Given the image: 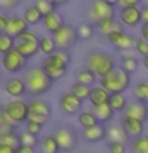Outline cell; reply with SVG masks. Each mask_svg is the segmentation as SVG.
<instances>
[{
	"instance_id": "6da1fadb",
	"label": "cell",
	"mask_w": 148,
	"mask_h": 153,
	"mask_svg": "<svg viewBox=\"0 0 148 153\" xmlns=\"http://www.w3.org/2000/svg\"><path fill=\"white\" fill-rule=\"evenodd\" d=\"M22 78L26 81L27 94L32 97H40L46 94L54 83V80L41 67H27L22 74Z\"/></svg>"
},
{
	"instance_id": "7a4b0ae2",
	"label": "cell",
	"mask_w": 148,
	"mask_h": 153,
	"mask_svg": "<svg viewBox=\"0 0 148 153\" xmlns=\"http://www.w3.org/2000/svg\"><path fill=\"white\" fill-rule=\"evenodd\" d=\"M70 62H72V54L69 50H57L54 54L43 57L40 67L56 81L67 75V69H69Z\"/></svg>"
},
{
	"instance_id": "3957f363",
	"label": "cell",
	"mask_w": 148,
	"mask_h": 153,
	"mask_svg": "<svg viewBox=\"0 0 148 153\" xmlns=\"http://www.w3.org/2000/svg\"><path fill=\"white\" fill-rule=\"evenodd\" d=\"M84 67L91 69L99 78H102V76L108 75L112 70L116 69V64H115L113 57L108 53L100 50H92L84 57Z\"/></svg>"
},
{
	"instance_id": "277c9868",
	"label": "cell",
	"mask_w": 148,
	"mask_h": 153,
	"mask_svg": "<svg viewBox=\"0 0 148 153\" xmlns=\"http://www.w3.org/2000/svg\"><path fill=\"white\" fill-rule=\"evenodd\" d=\"M131 74L126 72L123 67H116L115 70H112L108 75L99 78V85L104 86L105 89L108 91L110 94L115 93H126V91L131 88Z\"/></svg>"
},
{
	"instance_id": "5b68a950",
	"label": "cell",
	"mask_w": 148,
	"mask_h": 153,
	"mask_svg": "<svg viewBox=\"0 0 148 153\" xmlns=\"http://www.w3.org/2000/svg\"><path fill=\"white\" fill-rule=\"evenodd\" d=\"M0 110L7 115V117L13 121V124H24L26 120L29 118V105H27V100H24L22 97L19 99H13L10 102L3 104Z\"/></svg>"
},
{
	"instance_id": "8992f818",
	"label": "cell",
	"mask_w": 148,
	"mask_h": 153,
	"mask_svg": "<svg viewBox=\"0 0 148 153\" xmlns=\"http://www.w3.org/2000/svg\"><path fill=\"white\" fill-rule=\"evenodd\" d=\"M38 42H40V35L33 30H26L16 38V50L21 53L24 57L30 59V57L37 56L38 53Z\"/></svg>"
},
{
	"instance_id": "52a82bcc",
	"label": "cell",
	"mask_w": 148,
	"mask_h": 153,
	"mask_svg": "<svg viewBox=\"0 0 148 153\" xmlns=\"http://www.w3.org/2000/svg\"><path fill=\"white\" fill-rule=\"evenodd\" d=\"M27 105H29V118L30 120L43 124V126L50 121V118L53 115V108L45 99L32 97L30 100H27Z\"/></svg>"
},
{
	"instance_id": "ba28073f",
	"label": "cell",
	"mask_w": 148,
	"mask_h": 153,
	"mask_svg": "<svg viewBox=\"0 0 148 153\" xmlns=\"http://www.w3.org/2000/svg\"><path fill=\"white\" fill-rule=\"evenodd\" d=\"M53 38H54V42L57 45V50H72L80 40L76 27H73L72 24H65V22L53 33Z\"/></svg>"
},
{
	"instance_id": "9c48e42d",
	"label": "cell",
	"mask_w": 148,
	"mask_h": 153,
	"mask_svg": "<svg viewBox=\"0 0 148 153\" xmlns=\"http://www.w3.org/2000/svg\"><path fill=\"white\" fill-rule=\"evenodd\" d=\"M54 137L57 143H59V148L61 152H65V153H70L73 152L76 145H78V134L72 126L69 124H64V126H59L54 131Z\"/></svg>"
},
{
	"instance_id": "30bf717a",
	"label": "cell",
	"mask_w": 148,
	"mask_h": 153,
	"mask_svg": "<svg viewBox=\"0 0 148 153\" xmlns=\"http://www.w3.org/2000/svg\"><path fill=\"white\" fill-rule=\"evenodd\" d=\"M115 16H116V7L108 3L107 0H92L88 8V19L92 24H95L100 19Z\"/></svg>"
},
{
	"instance_id": "8fae6325",
	"label": "cell",
	"mask_w": 148,
	"mask_h": 153,
	"mask_svg": "<svg viewBox=\"0 0 148 153\" xmlns=\"http://www.w3.org/2000/svg\"><path fill=\"white\" fill-rule=\"evenodd\" d=\"M27 57H24L21 53H19L16 48L11 51H8L7 54H2V67L5 72H8V74H21L27 69Z\"/></svg>"
},
{
	"instance_id": "7c38bea8",
	"label": "cell",
	"mask_w": 148,
	"mask_h": 153,
	"mask_svg": "<svg viewBox=\"0 0 148 153\" xmlns=\"http://www.w3.org/2000/svg\"><path fill=\"white\" fill-rule=\"evenodd\" d=\"M105 38H107V42L110 45H113L116 50H121V51L134 48L135 40H137L132 33H127L126 30H113L108 35H105Z\"/></svg>"
},
{
	"instance_id": "4fadbf2b",
	"label": "cell",
	"mask_w": 148,
	"mask_h": 153,
	"mask_svg": "<svg viewBox=\"0 0 148 153\" xmlns=\"http://www.w3.org/2000/svg\"><path fill=\"white\" fill-rule=\"evenodd\" d=\"M118 19L126 27H137L142 24V8L140 7H121L118 11Z\"/></svg>"
},
{
	"instance_id": "5bb4252c",
	"label": "cell",
	"mask_w": 148,
	"mask_h": 153,
	"mask_svg": "<svg viewBox=\"0 0 148 153\" xmlns=\"http://www.w3.org/2000/svg\"><path fill=\"white\" fill-rule=\"evenodd\" d=\"M59 107L65 115H78L83 110V100L67 91L59 96Z\"/></svg>"
},
{
	"instance_id": "9a60e30c",
	"label": "cell",
	"mask_w": 148,
	"mask_h": 153,
	"mask_svg": "<svg viewBox=\"0 0 148 153\" xmlns=\"http://www.w3.org/2000/svg\"><path fill=\"white\" fill-rule=\"evenodd\" d=\"M5 94H8L13 99H19L24 97L27 94V88H26V81L22 76H10L3 85Z\"/></svg>"
},
{
	"instance_id": "2e32d148",
	"label": "cell",
	"mask_w": 148,
	"mask_h": 153,
	"mask_svg": "<svg viewBox=\"0 0 148 153\" xmlns=\"http://www.w3.org/2000/svg\"><path fill=\"white\" fill-rule=\"evenodd\" d=\"M123 117L135 118V120H142V121H147V117H148V104L140 102V100L134 99L132 102H129V104H127V107L124 108Z\"/></svg>"
},
{
	"instance_id": "e0dca14e",
	"label": "cell",
	"mask_w": 148,
	"mask_h": 153,
	"mask_svg": "<svg viewBox=\"0 0 148 153\" xmlns=\"http://www.w3.org/2000/svg\"><path fill=\"white\" fill-rule=\"evenodd\" d=\"M81 136L86 142L89 143H97V142H102L107 139V128L104 126V124H94V126L91 128H83V131H81Z\"/></svg>"
},
{
	"instance_id": "ac0fdd59",
	"label": "cell",
	"mask_w": 148,
	"mask_h": 153,
	"mask_svg": "<svg viewBox=\"0 0 148 153\" xmlns=\"http://www.w3.org/2000/svg\"><path fill=\"white\" fill-rule=\"evenodd\" d=\"M29 24L24 19V16H19V14H11L8 16V26H7V32L10 35H13L14 38H18L21 33H24L26 30H29Z\"/></svg>"
},
{
	"instance_id": "d6986e66",
	"label": "cell",
	"mask_w": 148,
	"mask_h": 153,
	"mask_svg": "<svg viewBox=\"0 0 148 153\" xmlns=\"http://www.w3.org/2000/svg\"><path fill=\"white\" fill-rule=\"evenodd\" d=\"M62 24H64V18H62V14L57 11V10L53 11V13L45 14L43 19H41V27L45 29L48 33H51V35L62 26Z\"/></svg>"
},
{
	"instance_id": "ffe728a7",
	"label": "cell",
	"mask_w": 148,
	"mask_h": 153,
	"mask_svg": "<svg viewBox=\"0 0 148 153\" xmlns=\"http://www.w3.org/2000/svg\"><path fill=\"white\" fill-rule=\"evenodd\" d=\"M95 27H97V32L100 35H108L110 32L113 30H124V26L121 22H119V19L116 18H105V19H100L94 24Z\"/></svg>"
},
{
	"instance_id": "44dd1931",
	"label": "cell",
	"mask_w": 148,
	"mask_h": 153,
	"mask_svg": "<svg viewBox=\"0 0 148 153\" xmlns=\"http://www.w3.org/2000/svg\"><path fill=\"white\" fill-rule=\"evenodd\" d=\"M121 123H123L124 129L127 131V134L131 136V139L138 137V136H142V134H145V132H143V129H145V121H142V120L123 117Z\"/></svg>"
},
{
	"instance_id": "7402d4cb",
	"label": "cell",
	"mask_w": 148,
	"mask_h": 153,
	"mask_svg": "<svg viewBox=\"0 0 148 153\" xmlns=\"http://www.w3.org/2000/svg\"><path fill=\"white\" fill-rule=\"evenodd\" d=\"M107 139L108 140H118V142H131V136L127 134V131L124 129L123 123H115L112 126L107 128Z\"/></svg>"
},
{
	"instance_id": "603a6c76",
	"label": "cell",
	"mask_w": 148,
	"mask_h": 153,
	"mask_svg": "<svg viewBox=\"0 0 148 153\" xmlns=\"http://www.w3.org/2000/svg\"><path fill=\"white\" fill-rule=\"evenodd\" d=\"M92 113L95 115V118H97V121L100 124H105V123H110L115 117V110L110 107L108 102L105 104H99V105H92Z\"/></svg>"
},
{
	"instance_id": "cb8c5ba5",
	"label": "cell",
	"mask_w": 148,
	"mask_h": 153,
	"mask_svg": "<svg viewBox=\"0 0 148 153\" xmlns=\"http://www.w3.org/2000/svg\"><path fill=\"white\" fill-rule=\"evenodd\" d=\"M38 152L40 153H59V143H57L54 134H46V136L40 137L38 140Z\"/></svg>"
},
{
	"instance_id": "d4e9b609",
	"label": "cell",
	"mask_w": 148,
	"mask_h": 153,
	"mask_svg": "<svg viewBox=\"0 0 148 153\" xmlns=\"http://www.w3.org/2000/svg\"><path fill=\"white\" fill-rule=\"evenodd\" d=\"M108 99H110V93L104 88V86L94 85L92 88H91V94H89V99H88L91 105L105 104V102H108Z\"/></svg>"
},
{
	"instance_id": "484cf974",
	"label": "cell",
	"mask_w": 148,
	"mask_h": 153,
	"mask_svg": "<svg viewBox=\"0 0 148 153\" xmlns=\"http://www.w3.org/2000/svg\"><path fill=\"white\" fill-rule=\"evenodd\" d=\"M22 16H24V19L27 21L29 26H38V24H41L43 13L37 8L35 3H32V5H27V7L24 8Z\"/></svg>"
},
{
	"instance_id": "4316f807",
	"label": "cell",
	"mask_w": 148,
	"mask_h": 153,
	"mask_svg": "<svg viewBox=\"0 0 148 153\" xmlns=\"http://www.w3.org/2000/svg\"><path fill=\"white\" fill-rule=\"evenodd\" d=\"M38 51L41 53L43 56H51L54 54V53L57 51V45L54 42V38H53V35L50 33V35H40V42H38Z\"/></svg>"
},
{
	"instance_id": "83f0119b",
	"label": "cell",
	"mask_w": 148,
	"mask_h": 153,
	"mask_svg": "<svg viewBox=\"0 0 148 153\" xmlns=\"http://www.w3.org/2000/svg\"><path fill=\"white\" fill-rule=\"evenodd\" d=\"M97 80H99V76L95 75L91 69H88V67H83V69H80L75 74V81L83 83V85H88V86L97 85Z\"/></svg>"
},
{
	"instance_id": "f1b7e54d",
	"label": "cell",
	"mask_w": 148,
	"mask_h": 153,
	"mask_svg": "<svg viewBox=\"0 0 148 153\" xmlns=\"http://www.w3.org/2000/svg\"><path fill=\"white\" fill-rule=\"evenodd\" d=\"M108 104H110V107L115 110V113H123L124 108L127 107L129 100H127L124 93H115V94H110Z\"/></svg>"
},
{
	"instance_id": "f546056e",
	"label": "cell",
	"mask_w": 148,
	"mask_h": 153,
	"mask_svg": "<svg viewBox=\"0 0 148 153\" xmlns=\"http://www.w3.org/2000/svg\"><path fill=\"white\" fill-rule=\"evenodd\" d=\"M131 153H148V134H142L131 140Z\"/></svg>"
},
{
	"instance_id": "4dcf8cb0",
	"label": "cell",
	"mask_w": 148,
	"mask_h": 153,
	"mask_svg": "<svg viewBox=\"0 0 148 153\" xmlns=\"http://www.w3.org/2000/svg\"><path fill=\"white\" fill-rule=\"evenodd\" d=\"M76 120H78V124L81 128H91L94 124H97V118L92 113V110H81V112L76 115Z\"/></svg>"
},
{
	"instance_id": "1f68e13d",
	"label": "cell",
	"mask_w": 148,
	"mask_h": 153,
	"mask_svg": "<svg viewBox=\"0 0 148 153\" xmlns=\"http://www.w3.org/2000/svg\"><path fill=\"white\" fill-rule=\"evenodd\" d=\"M16 46V38L13 35L5 30V32H0V54H7L8 51L14 50Z\"/></svg>"
},
{
	"instance_id": "d6a6232c",
	"label": "cell",
	"mask_w": 148,
	"mask_h": 153,
	"mask_svg": "<svg viewBox=\"0 0 148 153\" xmlns=\"http://www.w3.org/2000/svg\"><path fill=\"white\" fill-rule=\"evenodd\" d=\"M132 94H134V99L148 104V83L147 81H138V83H135L132 86Z\"/></svg>"
},
{
	"instance_id": "836d02e7",
	"label": "cell",
	"mask_w": 148,
	"mask_h": 153,
	"mask_svg": "<svg viewBox=\"0 0 148 153\" xmlns=\"http://www.w3.org/2000/svg\"><path fill=\"white\" fill-rule=\"evenodd\" d=\"M91 88H92V86H88V85H83V83H78V81H75V83L70 86V93L75 94L76 97L81 99V100L84 102V100L89 99Z\"/></svg>"
},
{
	"instance_id": "e575fe53",
	"label": "cell",
	"mask_w": 148,
	"mask_h": 153,
	"mask_svg": "<svg viewBox=\"0 0 148 153\" xmlns=\"http://www.w3.org/2000/svg\"><path fill=\"white\" fill-rule=\"evenodd\" d=\"M119 67H123L126 72H129V74H134L137 69H138V61L135 56H131V54H124L121 56V59H119Z\"/></svg>"
},
{
	"instance_id": "d590c367",
	"label": "cell",
	"mask_w": 148,
	"mask_h": 153,
	"mask_svg": "<svg viewBox=\"0 0 148 153\" xmlns=\"http://www.w3.org/2000/svg\"><path fill=\"white\" fill-rule=\"evenodd\" d=\"M76 32H78V38H80V40L88 42V40H91V38L94 37L95 29H94V26L91 22H83V24H80V26L76 27Z\"/></svg>"
},
{
	"instance_id": "8d00e7d4",
	"label": "cell",
	"mask_w": 148,
	"mask_h": 153,
	"mask_svg": "<svg viewBox=\"0 0 148 153\" xmlns=\"http://www.w3.org/2000/svg\"><path fill=\"white\" fill-rule=\"evenodd\" d=\"M35 5H37V8L43 13V16L57 10V5L54 2H50V0H35Z\"/></svg>"
},
{
	"instance_id": "74e56055",
	"label": "cell",
	"mask_w": 148,
	"mask_h": 153,
	"mask_svg": "<svg viewBox=\"0 0 148 153\" xmlns=\"http://www.w3.org/2000/svg\"><path fill=\"white\" fill-rule=\"evenodd\" d=\"M19 140H21V143H24V145H30V147H37L38 145V136H35V134H30L27 132L26 129L19 134Z\"/></svg>"
},
{
	"instance_id": "f35d334b",
	"label": "cell",
	"mask_w": 148,
	"mask_h": 153,
	"mask_svg": "<svg viewBox=\"0 0 148 153\" xmlns=\"http://www.w3.org/2000/svg\"><path fill=\"white\" fill-rule=\"evenodd\" d=\"M107 148L110 153H127V143L126 142H118V140H108Z\"/></svg>"
},
{
	"instance_id": "ab89813d",
	"label": "cell",
	"mask_w": 148,
	"mask_h": 153,
	"mask_svg": "<svg viewBox=\"0 0 148 153\" xmlns=\"http://www.w3.org/2000/svg\"><path fill=\"white\" fill-rule=\"evenodd\" d=\"M24 129H26L27 132H30V134L40 136V134H41V129H43V124L33 121V120H30V118H27L26 123H24Z\"/></svg>"
},
{
	"instance_id": "60d3db41",
	"label": "cell",
	"mask_w": 148,
	"mask_h": 153,
	"mask_svg": "<svg viewBox=\"0 0 148 153\" xmlns=\"http://www.w3.org/2000/svg\"><path fill=\"white\" fill-rule=\"evenodd\" d=\"M22 0H0V11H13L21 5Z\"/></svg>"
},
{
	"instance_id": "b9f144b4",
	"label": "cell",
	"mask_w": 148,
	"mask_h": 153,
	"mask_svg": "<svg viewBox=\"0 0 148 153\" xmlns=\"http://www.w3.org/2000/svg\"><path fill=\"white\" fill-rule=\"evenodd\" d=\"M134 50H135L142 57H143V56H147V54H148V42H147V40H143L142 37H140V38H137V40H135V45H134Z\"/></svg>"
},
{
	"instance_id": "7bdbcfd3",
	"label": "cell",
	"mask_w": 148,
	"mask_h": 153,
	"mask_svg": "<svg viewBox=\"0 0 148 153\" xmlns=\"http://www.w3.org/2000/svg\"><path fill=\"white\" fill-rule=\"evenodd\" d=\"M0 140L5 142V143H8V145H11V147H14V148H16L19 143H21V140H19V134H18V132L10 134V136L3 137V139H0Z\"/></svg>"
},
{
	"instance_id": "ee69618b",
	"label": "cell",
	"mask_w": 148,
	"mask_h": 153,
	"mask_svg": "<svg viewBox=\"0 0 148 153\" xmlns=\"http://www.w3.org/2000/svg\"><path fill=\"white\" fill-rule=\"evenodd\" d=\"M16 128L18 126H14V124H5V123H2V126H0V139L7 137V136H10V134H13V132H16Z\"/></svg>"
},
{
	"instance_id": "f6af8a7d",
	"label": "cell",
	"mask_w": 148,
	"mask_h": 153,
	"mask_svg": "<svg viewBox=\"0 0 148 153\" xmlns=\"http://www.w3.org/2000/svg\"><path fill=\"white\" fill-rule=\"evenodd\" d=\"M35 148H37V147H30V145L19 143V145L16 147V152H14V153H37Z\"/></svg>"
},
{
	"instance_id": "bcb514c9",
	"label": "cell",
	"mask_w": 148,
	"mask_h": 153,
	"mask_svg": "<svg viewBox=\"0 0 148 153\" xmlns=\"http://www.w3.org/2000/svg\"><path fill=\"white\" fill-rule=\"evenodd\" d=\"M143 0H119L121 7H140Z\"/></svg>"
},
{
	"instance_id": "7dc6e473",
	"label": "cell",
	"mask_w": 148,
	"mask_h": 153,
	"mask_svg": "<svg viewBox=\"0 0 148 153\" xmlns=\"http://www.w3.org/2000/svg\"><path fill=\"white\" fill-rule=\"evenodd\" d=\"M14 152H16L14 147H11V145H8V143L0 140V153H14Z\"/></svg>"
},
{
	"instance_id": "c3c4849f",
	"label": "cell",
	"mask_w": 148,
	"mask_h": 153,
	"mask_svg": "<svg viewBox=\"0 0 148 153\" xmlns=\"http://www.w3.org/2000/svg\"><path fill=\"white\" fill-rule=\"evenodd\" d=\"M8 26V16L3 13H0V32H5Z\"/></svg>"
},
{
	"instance_id": "681fc988",
	"label": "cell",
	"mask_w": 148,
	"mask_h": 153,
	"mask_svg": "<svg viewBox=\"0 0 148 153\" xmlns=\"http://www.w3.org/2000/svg\"><path fill=\"white\" fill-rule=\"evenodd\" d=\"M140 37L143 40L148 42V22H142L140 24Z\"/></svg>"
},
{
	"instance_id": "f907efd6",
	"label": "cell",
	"mask_w": 148,
	"mask_h": 153,
	"mask_svg": "<svg viewBox=\"0 0 148 153\" xmlns=\"http://www.w3.org/2000/svg\"><path fill=\"white\" fill-rule=\"evenodd\" d=\"M142 22H148V5H142Z\"/></svg>"
},
{
	"instance_id": "816d5d0a",
	"label": "cell",
	"mask_w": 148,
	"mask_h": 153,
	"mask_svg": "<svg viewBox=\"0 0 148 153\" xmlns=\"http://www.w3.org/2000/svg\"><path fill=\"white\" fill-rule=\"evenodd\" d=\"M142 65H143V69H145L148 72V54L147 56H143V59H142Z\"/></svg>"
},
{
	"instance_id": "f5cc1de1",
	"label": "cell",
	"mask_w": 148,
	"mask_h": 153,
	"mask_svg": "<svg viewBox=\"0 0 148 153\" xmlns=\"http://www.w3.org/2000/svg\"><path fill=\"white\" fill-rule=\"evenodd\" d=\"M69 2H70V0H56V5H57V7H61V5H65Z\"/></svg>"
},
{
	"instance_id": "db71d44e",
	"label": "cell",
	"mask_w": 148,
	"mask_h": 153,
	"mask_svg": "<svg viewBox=\"0 0 148 153\" xmlns=\"http://www.w3.org/2000/svg\"><path fill=\"white\" fill-rule=\"evenodd\" d=\"M108 3H112V5H115V7H116V5H119V0H107Z\"/></svg>"
},
{
	"instance_id": "11a10c76",
	"label": "cell",
	"mask_w": 148,
	"mask_h": 153,
	"mask_svg": "<svg viewBox=\"0 0 148 153\" xmlns=\"http://www.w3.org/2000/svg\"><path fill=\"white\" fill-rule=\"evenodd\" d=\"M0 83H2V72H0Z\"/></svg>"
},
{
	"instance_id": "9f6ffc18",
	"label": "cell",
	"mask_w": 148,
	"mask_h": 153,
	"mask_svg": "<svg viewBox=\"0 0 148 153\" xmlns=\"http://www.w3.org/2000/svg\"><path fill=\"white\" fill-rule=\"evenodd\" d=\"M143 2H145V5H148V0H143Z\"/></svg>"
},
{
	"instance_id": "6f0895ef",
	"label": "cell",
	"mask_w": 148,
	"mask_h": 153,
	"mask_svg": "<svg viewBox=\"0 0 148 153\" xmlns=\"http://www.w3.org/2000/svg\"><path fill=\"white\" fill-rule=\"evenodd\" d=\"M50 2H54V3H56V0H50Z\"/></svg>"
},
{
	"instance_id": "680465c9",
	"label": "cell",
	"mask_w": 148,
	"mask_h": 153,
	"mask_svg": "<svg viewBox=\"0 0 148 153\" xmlns=\"http://www.w3.org/2000/svg\"><path fill=\"white\" fill-rule=\"evenodd\" d=\"M0 126H2V120H0Z\"/></svg>"
},
{
	"instance_id": "91938a15",
	"label": "cell",
	"mask_w": 148,
	"mask_h": 153,
	"mask_svg": "<svg viewBox=\"0 0 148 153\" xmlns=\"http://www.w3.org/2000/svg\"><path fill=\"white\" fill-rule=\"evenodd\" d=\"M147 121H148V117H147Z\"/></svg>"
}]
</instances>
